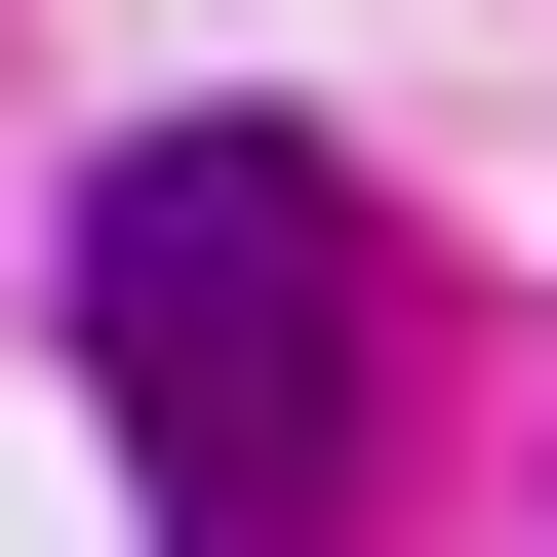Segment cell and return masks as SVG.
Segmentation results:
<instances>
[{"instance_id":"obj_1","label":"cell","mask_w":557,"mask_h":557,"mask_svg":"<svg viewBox=\"0 0 557 557\" xmlns=\"http://www.w3.org/2000/svg\"><path fill=\"white\" fill-rule=\"evenodd\" d=\"M81 398L160 478V557H319L359 518V199L278 160V120H160L81 199Z\"/></svg>"}]
</instances>
